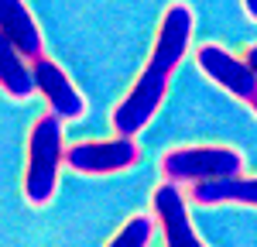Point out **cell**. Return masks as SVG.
Listing matches in <instances>:
<instances>
[{
    "label": "cell",
    "mask_w": 257,
    "mask_h": 247,
    "mask_svg": "<svg viewBox=\"0 0 257 247\" xmlns=\"http://www.w3.org/2000/svg\"><path fill=\"white\" fill-rule=\"evenodd\" d=\"M189 38H192V11L185 4H172L161 14L158 38H155L148 65L141 69V76L134 79L131 93L113 106V127H117V134L134 138V134H141L148 127V120L155 117V110L161 106L165 93H168L172 72H175V65L185 55Z\"/></svg>",
    "instance_id": "1"
},
{
    "label": "cell",
    "mask_w": 257,
    "mask_h": 247,
    "mask_svg": "<svg viewBox=\"0 0 257 247\" xmlns=\"http://www.w3.org/2000/svg\"><path fill=\"white\" fill-rule=\"evenodd\" d=\"M65 141H62V117L41 113L31 134H28V165H24V196L31 206H48L59 185V168L65 162Z\"/></svg>",
    "instance_id": "2"
},
{
    "label": "cell",
    "mask_w": 257,
    "mask_h": 247,
    "mask_svg": "<svg viewBox=\"0 0 257 247\" xmlns=\"http://www.w3.org/2000/svg\"><path fill=\"white\" fill-rule=\"evenodd\" d=\"M161 175L178 185L230 179V175H243V155L226 144H185L161 155Z\"/></svg>",
    "instance_id": "3"
},
{
    "label": "cell",
    "mask_w": 257,
    "mask_h": 247,
    "mask_svg": "<svg viewBox=\"0 0 257 247\" xmlns=\"http://www.w3.org/2000/svg\"><path fill=\"white\" fill-rule=\"evenodd\" d=\"M141 151L134 138L127 134H117L110 141H82V144H72L65 151V165L72 172H82V175H110V172H123L131 165H138Z\"/></svg>",
    "instance_id": "4"
},
{
    "label": "cell",
    "mask_w": 257,
    "mask_h": 247,
    "mask_svg": "<svg viewBox=\"0 0 257 247\" xmlns=\"http://www.w3.org/2000/svg\"><path fill=\"white\" fill-rule=\"evenodd\" d=\"M196 62H199V69L216 82V86H223L230 96H237V100H243V103L257 100V72L247 65V59L230 55V52L219 48V45H202Z\"/></svg>",
    "instance_id": "5"
},
{
    "label": "cell",
    "mask_w": 257,
    "mask_h": 247,
    "mask_svg": "<svg viewBox=\"0 0 257 247\" xmlns=\"http://www.w3.org/2000/svg\"><path fill=\"white\" fill-rule=\"evenodd\" d=\"M151 206H155V220L161 223V233H165V247H206L196 237V230H192L189 209H185V196H182L178 182L165 179L155 189Z\"/></svg>",
    "instance_id": "6"
},
{
    "label": "cell",
    "mask_w": 257,
    "mask_h": 247,
    "mask_svg": "<svg viewBox=\"0 0 257 247\" xmlns=\"http://www.w3.org/2000/svg\"><path fill=\"white\" fill-rule=\"evenodd\" d=\"M35 65V79H38V93L48 100V110L59 113L62 120H79L86 113V100L79 96V89L72 86V79L62 72L52 59H31Z\"/></svg>",
    "instance_id": "7"
},
{
    "label": "cell",
    "mask_w": 257,
    "mask_h": 247,
    "mask_svg": "<svg viewBox=\"0 0 257 247\" xmlns=\"http://www.w3.org/2000/svg\"><path fill=\"white\" fill-rule=\"evenodd\" d=\"M0 38H7L21 55L41 59V31L35 24V14L24 0H0Z\"/></svg>",
    "instance_id": "8"
},
{
    "label": "cell",
    "mask_w": 257,
    "mask_h": 247,
    "mask_svg": "<svg viewBox=\"0 0 257 247\" xmlns=\"http://www.w3.org/2000/svg\"><path fill=\"white\" fill-rule=\"evenodd\" d=\"M0 86H4V96L11 100H28L38 89L31 59L21 55L7 38H0Z\"/></svg>",
    "instance_id": "9"
},
{
    "label": "cell",
    "mask_w": 257,
    "mask_h": 247,
    "mask_svg": "<svg viewBox=\"0 0 257 247\" xmlns=\"http://www.w3.org/2000/svg\"><path fill=\"white\" fill-rule=\"evenodd\" d=\"M192 203H199V206H223V203L257 206V179L230 175V179L196 182V185H192Z\"/></svg>",
    "instance_id": "10"
},
{
    "label": "cell",
    "mask_w": 257,
    "mask_h": 247,
    "mask_svg": "<svg viewBox=\"0 0 257 247\" xmlns=\"http://www.w3.org/2000/svg\"><path fill=\"white\" fill-rule=\"evenodd\" d=\"M151 230H155V220H151V216H144V213H141V216H131L106 247H148Z\"/></svg>",
    "instance_id": "11"
},
{
    "label": "cell",
    "mask_w": 257,
    "mask_h": 247,
    "mask_svg": "<svg viewBox=\"0 0 257 247\" xmlns=\"http://www.w3.org/2000/svg\"><path fill=\"white\" fill-rule=\"evenodd\" d=\"M243 59H247V65L257 72V45H247V52H243Z\"/></svg>",
    "instance_id": "12"
},
{
    "label": "cell",
    "mask_w": 257,
    "mask_h": 247,
    "mask_svg": "<svg viewBox=\"0 0 257 247\" xmlns=\"http://www.w3.org/2000/svg\"><path fill=\"white\" fill-rule=\"evenodd\" d=\"M243 11H247L250 21H257V0H243Z\"/></svg>",
    "instance_id": "13"
},
{
    "label": "cell",
    "mask_w": 257,
    "mask_h": 247,
    "mask_svg": "<svg viewBox=\"0 0 257 247\" xmlns=\"http://www.w3.org/2000/svg\"><path fill=\"white\" fill-rule=\"evenodd\" d=\"M250 106H254V113H257V100H254V103H250Z\"/></svg>",
    "instance_id": "14"
}]
</instances>
